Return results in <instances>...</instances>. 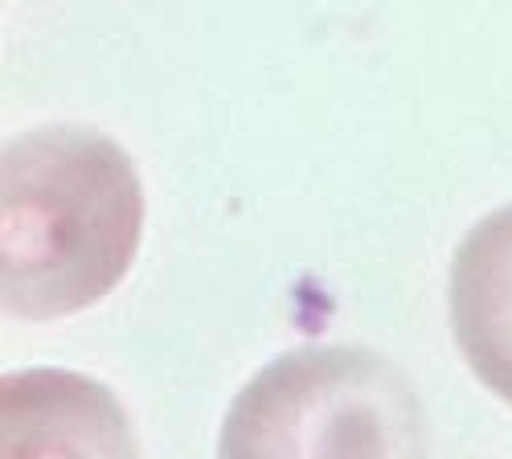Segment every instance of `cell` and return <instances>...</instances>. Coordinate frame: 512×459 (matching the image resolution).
Masks as SVG:
<instances>
[{"label":"cell","instance_id":"2","mask_svg":"<svg viewBox=\"0 0 512 459\" xmlns=\"http://www.w3.org/2000/svg\"><path fill=\"white\" fill-rule=\"evenodd\" d=\"M218 459H426V414L377 349L304 345L234 394Z\"/></svg>","mask_w":512,"mask_h":459},{"label":"cell","instance_id":"4","mask_svg":"<svg viewBox=\"0 0 512 459\" xmlns=\"http://www.w3.org/2000/svg\"><path fill=\"white\" fill-rule=\"evenodd\" d=\"M447 308L463 361L512 406V205L484 214L455 246Z\"/></svg>","mask_w":512,"mask_h":459},{"label":"cell","instance_id":"3","mask_svg":"<svg viewBox=\"0 0 512 459\" xmlns=\"http://www.w3.org/2000/svg\"><path fill=\"white\" fill-rule=\"evenodd\" d=\"M0 459H140V443L107 382L33 365L0 382Z\"/></svg>","mask_w":512,"mask_h":459},{"label":"cell","instance_id":"1","mask_svg":"<svg viewBox=\"0 0 512 459\" xmlns=\"http://www.w3.org/2000/svg\"><path fill=\"white\" fill-rule=\"evenodd\" d=\"M144 185L107 132L50 123L5 144L0 164V291L25 320L99 304L132 271Z\"/></svg>","mask_w":512,"mask_h":459}]
</instances>
